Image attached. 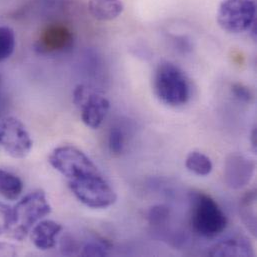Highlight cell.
I'll list each match as a JSON object with an SVG mask.
<instances>
[{"label":"cell","mask_w":257,"mask_h":257,"mask_svg":"<svg viewBox=\"0 0 257 257\" xmlns=\"http://www.w3.org/2000/svg\"><path fill=\"white\" fill-rule=\"evenodd\" d=\"M51 212V206L46 194L42 190H35L27 194L12 208L11 237L17 240L24 239L31 229Z\"/></svg>","instance_id":"3"},{"label":"cell","mask_w":257,"mask_h":257,"mask_svg":"<svg viewBox=\"0 0 257 257\" xmlns=\"http://www.w3.org/2000/svg\"><path fill=\"white\" fill-rule=\"evenodd\" d=\"M62 226L53 220H43L31 229V240L41 250H48L55 246L56 237L61 232Z\"/></svg>","instance_id":"11"},{"label":"cell","mask_w":257,"mask_h":257,"mask_svg":"<svg viewBox=\"0 0 257 257\" xmlns=\"http://www.w3.org/2000/svg\"><path fill=\"white\" fill-rule=\"evenodd\" d=\"M0 88H1V77H0Z\"/></svg>","instance_id":"25"},{"label":"cell","mask_w":257,"mask_h":257,"mask_svg":"<svg viewBox=\"0 0 257 257\" xmlns=\"http://www.w3.org/2000/svg\"><path fill=\"white\" fill-rule=\"evenodd\" d=\"M48 161L50 165L65 176L68 181L100 172L97 166L84 152L70 145L55 148L49 155Z\"/></svg>","instance_id":"6"},{"label":"cell","mask_w":257,"mask_h":257,"mask_svg":"<svg viewBox=\"0 0 257 257\" xmlns=\"http://www.w3.org/2000/svg\"><path fill=\"white\" fill-rule=\"evenodd\" d=\"M31 148L30 134L19 119L7 116L0 120V150L13 158H24Z\"/></svg>","instance_id":"8"},{"label":"cell","mask_w":257,"mask_h":257,"mask_svg":"<svg viewBox=\"0 0 257 257\" xmlns=\"http://www.w3.org/2000/svg\"><path fill=\"white\" fill-rule=\"evenodd\" d=\"M235 98L242 102H249L252 98V93L248 87L241 83H235L232 85L231 89Z\"/></svg>","instance_id":"22"},{"label":"cell","mask_w":257,"mask_h":257,"mask_svg":"<svg viewBox=\"0 0 257 257\" xmlns=\"http://www.w3.org/2000/svg\"><path fill=\"white\" fill-rule=\"evenodd\" d=\"M73 45V33L62 23H50L40 32L35 49L42 54L65 52Z\"/></svg>","instance_id":"9"},{"label":"cell","mask_w":257,"mask_h":257,"mask_svg":"<svg viewBox=\"0 0 257 257\" xmlns=\"http://www.w3.org/2000/svg\"><path fill=\"white\" fill-rule=\"evenodd\" d=\"M88 10L99 21H110L119 17L123 10L122 0H89Z\"/></svg>","instance_id":"13"},{"label":"cell","mask_w":257,"mask_h":257,"mask_svg":"<svg viewBox=\"0 0 257 257\" xmlns=\"http://www.w3.org/2000/svg\"><path fill=\"white\" fill-rule=\"evenodd\" d=\"M216 19L221 29L228 33L245 32L256 23V3L254 0H223Z\"/></svg>","instance_id":"5"},{"label":"cell","mask_w":257,"mask_h":257,"mask_svg":"<svg viewBox=\"0 0 257 257\" xmlns=\"http://www.w3.org/2000/svg\"><path fill=\"white\" fill-rule=\"evenodd\" d=\"M210 256H253L254 251L250 241L244 236L232 237L215 244L209 251Z\"/></svg>","instance_id":"12"},{"label":"cell","mask_w":257,"mask_h":257,"mask_svg":"<svg viewBox=\"0 0 257 257\" xmlns=\"http://www.w3.org/2000/svg\"><path fill=\"white\" fill-rule=\"evenodd\" d=\"M110 251V245L104 240H95L86 243L80 254L82 256H107Z\"/></svg>","instance_id":"18"},{"label":"cell","mask_w":257,"mask_h":257,"mask_svg":"<svg viewBox=\"0 0 257 257\" xmlns=\"http://www.w3.org/2000/svg\"><path fill=\"white\" fill-rule=\"evenodd\" d=\"M125 136L123 131L118 127L110 130L108 136V147L113 155H119L124 150Z\"/></svg>","instance_id":"19"},{"label":"cell","mask_w":257,"mask_h":257,"mask_svg":"<svg viewBox=\"0 0 257 257\" xmlns=\"http://www.w3.org/2000/svg\"><path fill=\"white\" fill-rule=\"evenodd\" d=\"M73 102L81 113L83 123L90 128H98L109 110V101L103 95L82 84L75 87Z\"/></svg>","instance_id":"7"},{"label":"cell","mask_w":257,"mask_h":257,"mask_svg":"<svg viewBox=\"0 0 257 257\" xmlns=\"http://www.w3.org/2000/svg\"><path fill=\"white\" fill-rule=\"evenodd\" d=\"M239 213L246 228L255 236L257 233L256 190H250L243 196L239 204Z\"/></svg>","instance_id":"14"},{"label":"cell","mask_w":257,"mask_h":257,"mask_svg":"<svg viewBox=\"0 0 257 257\" xmlns=\"http://www.w3.org/2000/svg\"><path fill=\"white\" fill-rule=\"evenodd\" d=\"M12 223V208L0 202V235L10 230Z\"/></svg>","instance_id":"21"},{"label":"cell","mask_w":257,"mask_h":257,"mask_svg":"<svg viewBox=\"0 0 257 257\" xmlns=\"http://www.w3.org/2000/svg\"><path fill=\"white\" fill-rule=\"evenodd\" d=\"M75 197L90 208H107L116 201V193L100 172L69 180Z\"/></svg>","instance_id":"4"},{"label":"cell","mask_w":257,"mask_h":257,"mask_svg":"<svg viewBox=\"0 0 257 257\" xmlns=\"http://www.w3.org/2000/svg\"><path fill=\"white\" fill-rule=\"evenodd\" d=\"M147 217L151 225H164L170 217V209L165 205L153 206L152 208H150Z\"/></svg>","instance_id":"20"},{"label":"cell","mask_w":257,"mask_h":257,"mask_svg":"<svg viewBox=\"0 0 257 257\" xmlns=\"http://www.w3.org/2000/svg\"><path fill=\"white\" fill-rule=\"evenodd\" d=\"M251 145L254 150H256L257 146V129L253 128L251 132Z\"/></svg>","instance_id":"24"},{"label":"cell","mask_w":257,"mask_h":257,"mask_svg":"<svg viewBox=\"0 0 257 257\" xmlns=\"http://www.w3.org/2000/svg\"><path fill=\"white\" fill-rule=\"evenodd\" d=\"M185 164L189 171L199 176H206L212 171V162L210 158L198 151L190 152L187 155Z\"/></svg>","instance_id":"16"},{"label":"cell","mask_w":257,"mask_h":257,"mask_svg":"<svg viewBox=\"0 0 257 257\" xmlns=\"http://www.w3.org/2000/svg\"><path fill=\"white\" fill-rule=\"evenodd\" d=\"M16 255V247L7 242H0V256H14Z\"/></svg>","instance_id":"23"},{"label":"cell","mask_w":257,"mask_h":257,"mask_svg":"<svg viewBox=\"0 0 257 257\" xmlns=\"http://www.w3.org/2000/svg\"><path fill=\"white\" fill-rule=\"evenodd\" d=\"M16 39L12 28L0 26V62L9 58L15 49Z\"/></svg>","instance_id":"17"},{"label":"cell","mask_w":257,"mask_h":257,"mask_svg":"<svg viewBox=\"0 0 257 257\" xmlns=\"http://www.w3.org/2000/svg\"><path fill=\"white\" fill-rule=\"evenodd\" d=\"M190 223L192 229L200 236L214 238L227 227V217L217 202L202 192H191Z\"/></svg>","instance_id":"2"},{"label":"cell","mask_w":257,"mask_h":257,"mask_svg":"<svg viewBox=\"0 0 257 257\" xmlns=\"http://www.w3.org/2000/svg\"><path fill=\"white\" fill-rule=\"evenodd\" d=\"M22 190L23 182L17 175L0 169V196L7 200H16Z\"/></svg>","instance_id":"15"},{"label":"cell","mask_w":257,"mask_h":257,"mask_svg":"<svg viewBox=\"0 0 257 257\" xmlns=\"http://www.w3.org/2000/svg\"><path fill=\"white\" fill-rule=\"evenodd\" d=\"M153 88L157 98L171 107L182 106L191 94L190 82L184 71L174 63L161 62L154 73Z\"/></svg>","instance_id":"1"},{"label":"cell","mask_w":257,"mask_h":257,"mask_svg":"<svg viewBox=\"0 0 257 257\" xmlns=\"http://www.w3.org/2000/svg\"><path fill=\"white\" fill-rule=\"evenodd\" d=\"M255 162L241 154H230L224 165V180L231 189H241L252 179Z\"/></svg>","instance_id":"10"}]
</instances>
